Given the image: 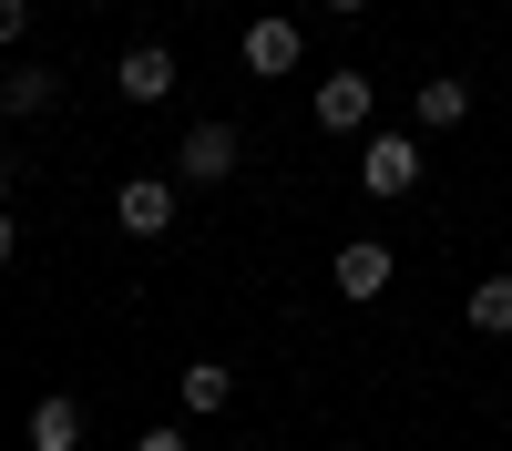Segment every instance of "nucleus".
Here are the masks:
<instances>
[{"label":"nucleus","mask_w":512,"mask_h":451,"mask_svg":"<svg viewBox=\"0 0 512 451\" xmlns=\"http://www.w3.org/2000/svg\"><path fill=\"white\" fill-rule=\"evenodd\" d=\"M113 82H123V103H164L175 93V52H164V41H134V52L113 62Z\"/></svg>","instance_id":"nucleus-6"},{"label":"nucleus","mask_w":512,"mask_h":451,"mask_svg":"<svg viewBox=\"0 0 512 451\" xmlns=\"http://www.w3.org/2000/svg\"><path fill=\"white\" fill-rule=\"evenodd\" d=\"M410 113L431 123V134H451V123L472 113V82H451V72H441V82H420V93H410Z\"/></svg>","instance_id":"nucleus-9"},{"label":"nucleus","mask_w":512,"mask_h":451,"mask_svg":"<svg viewBox=\"0 0 512 451\" xmlns=\"http://www.w3.org/2000/svg\"><path fill=\"white\" fill-rule=\"evenodd\" d=\"M328 277H338V298H359V308H369V298H390V277H400V267H390V246H379V236H359V246H338V267H328Z\"/></svg>","instance_id":"nucleus-5"},{"label":"nucleus","mask_w":512,"mask_h":451,"mask_svg":"<svg viewBox=\"0 0 512 451\" xmlns=\"http://www.w3.org/2000/svg\"><path fill=\"white\" fill-rule=\"evenodd\" d=\"M359 185H369V195H410V185H420V144H410V134H369V144H359Z\"/></svg>","instance_id":"nucleus-3"},{"label":"nucleus","mask_w":512,"mask_h":451,"mask_svg":"<svg viewBox=\"0 0 512 451\" xmlns=\"http://www.w3.org/2000/svg\"><path fill=\"white\" fill-rule=\"evenodd\" d=\"M113 216H123V236H164V226H175V185H164V175H134V185L113 195Z\"/></svg>","instance_id":"nucleus-7"},{"label":"nucleus","mask_w":512,"mask_h":451,"mask_svg":"<svg viewBox=\"0 0 512 451\" xmlns=\"http://www.w3.org/2000/svg\"><path fill=\"white\" fill-rule=\"evenodd\" d=\"M52 103H62V82H52V72H11V82H0V113H21V123H41Z\"/></svg>","instance_id":"nucleus-11"},{"label":"nucleus","mask_w":512,"mask_h":451,"mask_svg":"<svg viewBox=\"0 0 512 451\" xmlns=\"http://www.w3.org/2000/svg\"><path fill=\"white\" fill-rule=\"evenodd\" d=\"M472 328H482V339H512V277H482L472 287Z\"/></svg>","instance_id":"nucleus-12"},{"label":"nucleus","mask_w":512,"mask_h":451,"mask_svg":"<svg viewBox=\"0 0 512 451\" xmlns=\"http://www.w3.org/2000/svg\"><path fill=\"white\" fill-rule=\"evenodd\" d=\"M175 390H185V410L205 421V410H226V400H236V369H226V359H195V369H185Z\"/></svg>","instance_id":"nucleus-10"},{"label":"nucleus","mask_w":512,"mask_h":451,"mask_svg":"<svg viewBox=\"0 0 512 451\" xmlns=\"http://www.w3.org/2000/svg\"><path fill=\"white\" fill-rule=\"evenodd\" d=\"M236 154H246V144H236V123H216V113H205L195 134L175 144V175H185V185H226V175H236Z\"/></svg>","instance_id":"nucleus-2"},{"label":"nucleus","mask_w":512,"mask_h":451,"mask_svg":"<svg viewBox=\"0 0 512 451\" xmlns=\"http://www.w3.org/2000/svg\"><path fill=\"white\" fill-rule=\"evenodd\" d=\"M308 113H318V134H359L369 144V72H328Z\"/></svg>","instance_id":"nucleus-4"},{"label":"nucleus","mask_w":512,"mask_h":451,"mask_svg":"<svg viewBox=\"0 0 512 451\" xmlns=\"http://www.w3.org/2000/svg\"><path fill=\"white\" fill-rule=\"evenodd\" d=\"M328 11H349V21H359V11H369V0H328Z\"/></svg>","instance_id":"nucleus-16"},{"label":"nucleus","mask_w":512,"mask_h":451,"mask_svg":"<svg viewBox=\"0 0 512 451\" xmlns=\"http://www.w3.org/2000/svg\"><path fill=\"white\" fill-rule=\"evenodd\" d=\"M134 451H195L185 431H134Z\"/></svg>","instance_id":"nucleus-14"},{"label":"nucleus","mask_w":512,"mask_h":451,"mask_svg":"<svg viewBox=\"0 0 512 451\" xmlns=\"http://www.w3.org/2000/svg\"><path fill=\"white\" fill-rule=\"evenodd\" d=\"M267 11H277V0H267Z\"/></svg>","instance_id":"nucleus-18"},{"label":"nucleus","mask_w":512,"mask_h":451,"mask_svg":"<svg viewBox=\"0 0 512 451\" xmlns=\"http://www.w3.org/2000/svg\"><path fill=\"white\" fill-rule=\"evenodd\" d=\"M31 451H82V400L72 390H41L31 400Z\"/></svg>","instance_id":"nucleus-8"},{"label":"nucleus","mask_w":512,"mask_h":451,"mask_svg":"<svg viewBox=\"0 0 512 451\" xmlns=\"http://www.w3.org/2000/svg\"><path fill=\"white\" fill-rule=\"evenodd\" d=\"M11 246H21V236H11V216H0V267H11Z\"/></svg>","instance_id":"nucleus-15"},{"label":"nucleus","mask_w":512,"mask_h":451,"mask_svg":"<svg viewBox=\"0 0 512 451\" xmlns=\"http://www.w3.org/2000/svg\"><path fill=\"white\" fill-rule=\"evenodd\" d=\"M21 31H31V0H0V52H11Z\"/></svg>","instance_id":"nucleus-13"},{"label":"nucleus","mask_w":512,"mask_h":451,"mask_svg":"<svg viewBox=\"0 0 512 451\" xmlns=\"http://www.w3.org/2000/svg\"><path fill=\"white\" fill-rule=\"evenodd\" d=\"M236 62H246L256 82H287L297 62H308V31H297L287 11H256V21H246V41H236Z\"/></svg>","instance_id":"nucleus-1"},{"label":"nucleus","mask_w":512,"mask_h":451,"mask_svg":"<svg viewBox=\"0 0 512 451\" xmlns=\"http://www.w3.org/2000/svg\"><path fill=\"white\" fill-rule=\"evenodd\" d=\"M0 195H11V154H0Z\"/></svg>","instance_id":"nucleus-17"}]
</instances>
